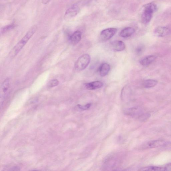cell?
I'll return each instance as SVG.
<instances>
[{
	"instance_id": "ac0fdd59",
	"label": "cell",
	"mask_w": 171,
	"mask_h": 171,
	"mask_svg": "<svg viewBox=\"0 0 171 171\" xmlns=\"http://www.w3.org/2000/svg\"><path fill=\"white\" fill-rule=\"evenodd\" d=\"M59 84V82L57 80L55 79L51 80L49 81L48 84L49 87L52 88L57 86Z\"/></svg>"
},
{
	"instance_id": "5bb4252c",
	"label": "cell",
	"mask_w": 171,
	"mask_h": 171,
	"mask_svg": "<svg viewBox=\"0 0 171 171\" xmlns=\"http://www.w3.org/2000/svg\"><path fill=\"white\" fill-rule=\"evenodd\" d=\"M110 69V65L107 63L102 64L99 68V73L101 77H105L108 74Z\"/></svg>"
},
{
	"instance_id": "7a4b0ae2",
	"label": "cell",
	"mask_w": 171,
	"mask_h": 171,
	"mask_svg": "<svg viewBox=\"0 0 171 171\" xmlns=\"http://www.w3.org/2000/svg\"><path fill=\"white\" fill-rule=\"evenodd\" d=\"M157 10L156 5L153 3L148 4L144 7L142 15V20L144 24H147L151 20L153 13Z\"/></svg>"
},
{
	"instance_id": "7402d4cb",
	"label": "cell",
	"mask_w": 171,
	"mask_h": 171,
	"mask_svg": "<svg viewBox=\"0 0 171 171\" xmlns=\"http://www.w3.org/2000/svg\"><path fill=\"white\" fill-rule=\"evenodd\" d=\"M143 49L142 46H140L139 47L136 49L137 52L138 53L140 54L141 53Z\"/></svg>"
},
{
	"instance_id": "52a82bcc",
	"label": "cell",
	"mask_w": 171,
	"mask_h": 171,
	"mask_svg": "<svg viewBox=\"0 0 171 171\" xmlns=\"http://www.w3.org/2000/svg\"><path fill=\"white\" fill-rule=\"evenodd\" d=\"M79 7L78 5L74 4L66 11L64 15L66 20H69L75 17L79 12Z\"/></svg>"
},
{
	"instance_id": "ffe728a7",
	"label": "cell",
	"mask_w": 171,
	"mask_h": 171,
	"mask_svg": "<svg viewBox=\"0 0 171 171\" xmlns=\"http://www.w3.org/2000/svg\"><path fill=\"white\" fill-rule=\"evenodd\" d=\"M91 105V104L89 103L86 105L85 106H82L80 105H77V106H78V108L82 110H85L89 108Z\"/></svg>"
},
{
	"instance_id": "44dd1931",
	"label": "cell",
	"mask_w": 171,
	"mask_h": 171,
	"mask_svg": "<svg viewBox=\"0 0 171 171\" xmlns=\"http://www.w3.org/2000/svg\"><path fill=\"white\" fill-rule=\"evenodd\" d=\"M164 167L165 171H171V163L167 164Z\"/></svg>"
},
{
	"instance_id": "4fadbf2b",
	"label": "cell",
	"mask_w": 171,
	"mask_h": 171,
	"mask_svg": "<svg viewBox=\"0 0 171 171\" xmlns=\"http://www.w3.org/2000/svg\"><path fill=\"white\" fill-rule=\"evenodd\" d=\"M135 32V30L134 28L128 27L122 30L120 32L119 35L121 37L124 38H128L133 35Z\"/></svg>"
},
{
	"instance_id": "9c48e42d",
	"label": "cell",
	"mask_w": 171,
	"mask_h": 171,
	"mask_svg": "<svg viewBox=\"0 0 171 171\" xmlns=\"http://www.w3.org/2000/svg\"><path fill=\"white\" fill-rule=\"evenodd\" d=\"M85 86L89 90H95L99 89L103 87V84L100 81H96L84 84Z\"/></svg>"
},
{
	"instance_id": "e0dca14e",
	"label": "cell",
	"mask_w": 171,
	"mask_h": 171,
	"mask_svg": "<svg viewBox=\"0 0 171 171\" xmlns=\"http://www.w3.org/2000/svg\"><path fill=\"white\" fill-rule=\"evenodd\" d=\"M10 80L9 78H7L4 80L2 83L1 86V89L4 93L6 92L9 88Z\"/></svg>"
},
{
	"instance_id": "277c9868",
	"label": "cell",
	"mask_w": 171,
	"mask_h": 171,
	"mask_svg": "<svg viewBox=\"0 0 171 171\" xmlns=\"http://www.w3.org/2000/svg\"><path fill=\"white\" fill-rule=\"evenodd\" d=\"M91 57L88 54L83 55L77 60L75 64V68L77 71L83 70L89 65L90 62Z\"/></svg>"
},
{
	"instance_id": "8fae6325",
	"label": "cell",
	"mask_w": 171,
	"mask_h": 171,
	"mask_svg": "<svg viewBox=\"0 0 171 171\" xmlns=\"http://www.w3.org/2000/svg\"><path fill=\"white\" fill-rule=\"evenodd\" d=\"M82 34L80 32L77 31L74 32L70 37V43L73 45L78 43L81 39Z\"/></svg>"
},
{
	"instance_id": "7c38bea8",
	"label": "cell",
	"mask_w": 171,
	"mask_h": 171,
	"mask_svg": "<svg viewBox=\"0 0 171 171\" xmlns=\"http://www.w3.org/2000/svg\"><path fill=\"white\" fill-rule=\"evenodd\" d=\"M156 57L153 55H150L143 58L140 60L141 65L143 66H147L150 65L155 60Z\"/></svg>"
},
{
	"instance_id": "9a60e30c",
	"label": "cell",
	"mask_w": 171,
	"mask_h": 171,
	"mask_svg": "<svg viewBox=\"0 0 171 171\" xmlns=\"http://www.w3.org/2000/svg\"><path fill=\"white\" fill-rule=\"evenodd\" d=\"M158 83V81L155 80L149 79L143 82V85L145 88H151L155 86Z\"/></svg>"
},
{
	"instance_id": "ba28073f",
	"label": "cell",
	"mask_w": 171,
	"mask_h": 171,
	"mask_svg": "<svg viewBox=\"0 0 171 171\" xmlns=\"http://www.w3.org/2000/svg\"><path fill=\"white\" fill-rule=\"evenodd\" d=\"M170 30L166 27H157L154 31L156 35L159 37H163L169 34Z\"/></svg>"
},
{
	"instance_id": "6da1fadb",
	"label": "cell",
	"mask_w": 171,
	"mask_h": 171,
	"mask_svg": "<svg viewBox=\"0 0 171 171\" xmlns=\"http://www.w3.org/2000/svg\"><path fill=\"white\" fill-rule=\"evenodd\" d=\"M37 28V26L34 25L29 30L26 35L16 44L10 52L9 55L10 57H14L19 53L36 31Z\"/></svg>"
},
{
	"instance_id": "30bf717a",
	"label": "cell",
	"mask_w": 171,
	"mask_h": 171,
	"mask_svg": "<svg viewBox=\"0 0 171 171\" xmlns=\"http://www.w3.org/2000/svg\"><path fill=\"white\" fill-rule=\"evenodd\" d=\"M112 48L114 50L116 51H122L125 48V43L122 41H115L111 43Z\"/></svg>"
},
{
	"instance_id": "d6986e66",
	"label": "cell",
	"mask_w": 171,
	"mask_h": 171,
	"mask_svg": "<svg viewBox=\"0 0 171 171\" xmlns=\"http://www.w3.org/2000/svg\"><path fill=\"white\" fill-rule=\"evenodd\" d=\"M15 25L14 24L10 25L5 27L1 29V33H2V34H4V33L6 32L10 31V30L13 29Z\"/></svg>"
},
{
	"instance_id": "5b68a950",
	"label": "cell",
	"mask_w": 171,
	"mask_h": 171,
	"mask_svg": "<svg viewBox=\"0 0 171 171\" xmlns=\"http://www.w3.org/2000/svg\"><path fill=\"white\" fill-rule=\"evenodd\" d=\"M166 144V142L163 140H153L144 143L141 147L143 150L148 149L161 147Z\"/></svg>"
},
{
	"instance_id": "2e32d148",
	"label": "cell",
	"mask_w": 171,
	"mask_h": 171,
	"mask_svg": "<svg viewBox=\"0 0 171 171\" xmlns=\"http://www.w3.org/2000/svg\"><path fill=\"white\" fill-rule=\"evenodd\" d=\"M140 171H165L164 167H159L154 166L146 167L142 168Z\"/></svg>"
},
{
	"instance_id": "3957f363",
	"label": "cell",
	"mask_w": 171,
	"mask_h": 171,
	"mask_svg": "<svg viewBox=\"0 0 171 171\" xmlns=\"http://www.w3.org/2000/svg\"><path fill=\"white\" fill-rule=\"evenodd\" d=\"M124 112L126 115L136 118L142 121L147 120L150 117L149 114H143L141 110L136 107L126 108Z\"/></svg>"
},
{
	"instance_id": "8992f818",
	"label": "cell",
	"mask_w": 171,
	"mask_h": 171,
	"mask_svg": "<svg viewBox=\"0 0 171 171\" xmlns=\"http://www.w3.org/2000/svg\"><path fill=\"white\" fill-rule=\"evenodd\" d=\"M117 32L115 28H109L103 30L100 33L101 39L103 41H106L111 38Z\"/></svg>"
}]
</instances>
